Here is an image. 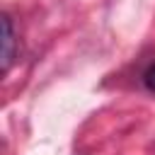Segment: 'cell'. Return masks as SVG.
Here are the masks:
<instances>
[{
  "instance_id": "6da1fadb",
  "label": "cell",
  "mask_w": 155,
  "mask_h": 155,
  "mask_svg": "<svg viewBox=\"0 0 155 155\" xmlns=\"http://www.w3.org/2000/svg\"><path fill=\"white\" fill-rule=\"evenodd\" d=\"M15 53V34H12V22L7 15H2V70L10 68Z\"/></svg>"
},
{
  "instance_id": "7a4b0ae2",
  "label": "cell",
  "mask_w": 155,
  "mask_h": 155,
  "mask_svg": "<svg viewBox=\"0 0 155 155\" xmlns=\"http://www.w3.org/2000/svg\"><path fill=\"white\" fill-rule=\"evenodd\" d=\"M145 85H148V90L155 92V65L148 68V73H145Z\"/></svg>"
}]
</instances>
